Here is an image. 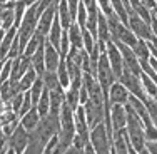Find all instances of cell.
I'll return each instance as SVG.
<instances>
[{
	"mask_svg": "<svg viewBox=\"0 0 157 154\" xmlns=\"http://www.w3.org/2000/svg\"><path fill=\"white\" fill-rule=\"evenodd\" d=\"M145 146H147V149L151 154H157V141H147Z\"/></svg>",
	"mask_w": 157,
	"mask_h": 154,
	"instance_id": "obj_40",
	"label": "cell"
},
{
	"mask_svg": "<svg viewBox=\"0 0 157 154\" xmlns=\"http://www.w3.org/2000/svg\"><path fill=\"white\" fill-rule=\"evenodd\" d=\"M82 40H84V49L89 52V54H90L92 49H94V47L97 45V39H95V37L92 35V34L89 32L85 27L82 29Z\"/></svg>",
	"mask_w": 157,
	"mask_h": 154,
	"instance_id": "obj_31",
	"label": "cell"
},
{
	"mask_svg": "<svg viewBox=\"0 0 157 154\" xmlns=\"http://www.w3.org/2000/svg\"><path fill=\"white\" fill-rule=\"evenodd\" d=\"M130 141L125 129H119L112 132V151L115 154H129Z\"/></svg>",
	"mask_w": 157,
	"mask_h": 154,
	"instance_id": "obj_13",
	"label": "cell"
},
{
	"mask_svg": "<svg viewBox=\"0 0 157 154\" xmlns=\"http://www.w3.org/2000/svg\"><path fill=\"white\" fill-rule=\"evenodd\" d=\"M140 82H142V87H144L147 97H154V99H155V97H157V84H155V82L152 81L147 74H144V72L140 74Z\"/></svg>",
	"mask_w": 157,
	"mask_h": 154,
	"instance_id": "obj_28",
	"label": "cell"
},
{
	"mask_svg": "<svg viewBox=\"0 0 157 154\" xmlns=\"http://www.w3.org/2000/svg\"><path fill=\"white\" fill-rule=\"evenodd\" d=\"M59 131H60V117H59V114L48 112L47 116H44V117L40 119L37 129L32 131V134L39 137L44 144H47L54 136H57Z\"/></svg>",
	"mask_w": 157,
	"mask_h": 154,
	"instance_id": "obj_3",
	"label": "cell"
},
{
	"mask_svg": "<svg viewBox=\"0 0 157 154\" xmlns=\"http://www.w3.org/2000/svg\"><path fill=\"white\" fill-rule=\"evenodd\" d=\"M78 154H85V152H84V149H82V151H78Z\"/></svg>",
	"mask_w": 157,
	"mask_h": 154,
	"instance_id": "obj_52",
	"label": "cell"
},
{
	"mask_svg": "<svg viewBox=\"0 0 157 154\" xmlns=\"http://www.w3.org/2000/svg\"><path fill=\"white\" fill-rule=\"evenodd\" d=\"M45 40H47V37H44L42 34H39L35 30V34L30 37V40L27 42V45H25L24 49V54L22 55H27V57H32L33 54H35L37 50H39V47H42L44 44H45Z\"/></svg>",
	"mask_w": 157,
	"mask_h": 154,
	"instance_id": "obj_19",
	"label": "cell"
},
{
	"mask_svg": "<svg viewBox=\"0 0 157 154\" xmlns=\"http://www.w3.org/2000/svg\"><path fill=\"white\" fill-rule=\"evenodd\" d=\"M62 34H63V29H62V25H60V20H59V17L55 15L54 24H52V27H50V32H48V35H47V40H48V42H50L55 49H60Z\"/></svg>",
	"mask_w": 157,
	"mask_h": 154,
	"instance_id": "obj_21",
	"label": "cell"
},
{
	"mask_svg": "<svg viewBox=\"0 0 157 154\" xmlns=\"http://www.w3.org/2000/svg\"><path fill=\"white\" fill-rule=\"evenodd\" d=\"M129 3L132 7H136V5H139V3H140V0H129Z\"/></svg>",
	"mask_w": 157,
	"mask_h": 154,
	"instance_id": "obj_48",
	"label": "cell"
},
{
	"mask_svg": "<svg viewBox=\"0 0 157 154\" xmlns=\"http://www.w3.org/2000/svg\"><path fill=\"white\" fill-rule=\"evenodd\" d=\"M40 119H42V117H40V114H39V109L33 106L30 111H27L24 116H20V124L29 131V132H32V131L37 129Z\"/></svg>",
	"mask_w": 157,
	"mask_h": 154,
	"instance_id": "obj_17",
	"label": "cell"
},
{
	"mask_svg": "<svg viewBox=\"0 0 157 154\" xmlns=\"http://www.w3.org/2000/svg\"><path fill=\"white\" fill-rule=\"evenodd\" d=\"M57 3L59 2H54L50 7H47V9L40 14L39 24H37V32L42 34L44 37L48 35L50 27H52V24H54V18H55V15H57Z\"/></svg>",
	"mask_w": 157,
	"mask_h": 154,
	"instance_id": "obj_10",
	"label": "cell"
},
{
	"mask_svg": "<svg viewBox=\"0 0 157 154\" xmlns=\"http://www.w3.org/2000/svg\"><path fill=\"white\" fill-rule=\"evenodd\" d=\"M151 27H152V34H154V37L157 39V17L152 15V22H151Z\"/></svg>",
	"mask_w": 157,
	"mask_h": 154,
	"instance_id": "obj_41",
	"label": "cell"
},
{
	"mask_svg": "<svg viewBox=\"0 0 157 154\" xmlns=\"http://www.w3.org/2000/svg\"><path fill=\"white\" fill-rule=\"evenodd\" d=\"M129 154H139V152H137L136 149H134L132 146H130V148H129Z\"/></svg>",
	"mask_w": 157,
	"mask_h": 154,
	"instance_id": "obj_49",
	"label": "cell"
},
{
	"mask_svg": "<svg viewBox=\"0 0 157 154\" xmlns=\"http://www.w3.org/2000/svg\"><path fill=\"white\" fill-rule=\"evenodd\" d=\"M63 154H78V149H77V148H74V146H70V148L67 149V151L63 152Z\"/></svg>",
	"mask_w": 157,
	"mask_h": 154,
	"instance_id": "obj_43",
	"label": "cell"
},
{
	"mask_svg": "<svg viewBox=\"0 0 157 154\" xmlns=\"http://www.w3.org/2000/svg\"><path fill=\"white\" fill-rule=\"evenodd\" d=\"M42 81H44V85H45V89L48 91H55V89H60V81H59V76L57 72H54V70H45V72L42 74ZM63 89V87H62Z\"/></svg>",
	"mask_w": 157,
	"mask_h": 154,
	"instance_id": "obj_24",
	"label": "cell"
},
{
	"mask_svg": "<svg viewBox=\"0 0 157 154\" xmlns=\"http://www.w3.org/2000/svg\"><path fill=\"white\" fill-rule=\"evenodd\" d=\"M84 111H85V117H87L89 127H95L97 124L105 121V114H107V109L105 104H97L94 101L89 99L87 102L84 104Z\"/></svg>",
	"mask_w": 157,
	"mask_h": 154,
	"instance_id": "obj_8",
	"label": "cell"
},
{
	"mask_svg": "<svg viewBox=\"0 0 157 154\" xmlns=\"http://www.w3.org/2000/svg\"><path fill=\"white\" fill-rule=\"evenodd\" d=\"M125 109H127V126H125L127 136H129L130 146L139 152L140 149L145 146V142H147L145 141L144 122H142V119L136 114V111H134L129 104H125Z\"/></svg>",
	"mask_w": 157,
	"mask_h": 154,
	"instance_id": "obj_1",
	"label": "cell"
},
{
	"mask_svg": "<svg viewBox=\"0 0 157 154\" xmlns=\"http://www.w3.org/2000/svg\"><path fill=\"white\" fill-rule=\"evenodd\" d=\"M107 24H109V30H110V40L112 42H122L129 47H134L136 42L139 39L136 37V34L127 27V24L121 20L115 14L107 17Z\"/></svg>",
	"mask_w": 157,
	"mask_h": 154,
	"instance_id": "obj_2",
	"label": "cell"
},
{
	"mask_svg": "<svg viewBox=\"0 0 157 154\" xmlns=\"http://www.w3.org/2000/svg\"><path fill=\"white\" fill-rule=\"evenodd\" d=\"M57 76H59V81H60V85L63 89H67L70 85V74H69V70H67V64H65V59H62L60 64H59V67H57Z\"/></svg>",
	"mask_w": 157,
	"mask_h": 154,
	"instance_id": "obj_29",
	"label": "cell"
},
{
	"mask_svg": "<svg viewBox=\"0 0 157 154\" xmlns=\"http://www.w3.org/2000/svg\"><path fill=\"white\" fill-rule=\"evenodd\" d=\"M119 82H122V84L127 87V91H129L132 96L139 97L140 101H147V94H145L144 87H142V82H140V76H136L134 72H130L127 67H124V72H122V76L119 77Z\"/></svg>",
	"mask_w": 157,
	"mask_h": 154,
	"instance_id": "obj_7",
	"label": "cell"
},
{
	"mask_svg": "<svg viewBox=\"0 0 157 154\" xmlns=\"http://www.w3.org/2000/svg\"><path fill=\"white\" fill-rule=\"evenodd\" d=\"M129 97H130V92L127 91V87L122 82H114L112 87L109 89V101L110 104H122L125 106L129 102Z\"/></svg>",
	"mask_w": 157,
	"mask_h": 154,
	"instance_id": "obj_14",
	"label": "cell"
},
{
	"mask_svg": "<svg viewBox=\"0 0 157 154\" xmlns=\"http://www.w3.org/2000/svg\"><path fill=\"white\" fill-rule=\"evenodd\" d=\"M84 152H85V154H97V152H95V149H94V146H92L90 142H89V144H85Z\"/></svg>",
	"mask_w": 157,
	"mask_h": 154,
	"instance_id": "obj_42",
	"label": "cell"
},
{
	"mask_svg": "<svg viewBox=\"0 0 157 154\" xmlns=\"http://www.w3.org/2000/svg\"><path fill=\"white\" fill-rule=\"evenodd\" d=\"M33 107V101H32V96L30 92H24V102H22V107H20V112H18V116H24L27 111H30Z\"/></svg>",
	"mask_w": 157,
	"mask_h": 154,
	"instance_id": "obj_35",
	"label": "cell"
},
{
	"mask_svg": "<svg viewBox=\"0 0 157 154\" xmlns=\"http://www.w3.org/2000/svg\"><path fill=\"white\" fill-rule=\"evenodd\" d=\"M147 44H149V50H151V57L157 59V39L152 37L151 40H147Z\"/></svg>",
	"mask_w": 157,
	"mask_h": 154,
	"instance_id": "obj_38",
	"label": "cell"
},
{
	"mask_svg": "<svg viewBox=\"0 0 157 154\" xmlns=\"http://www.w3.org/2000/svg\"><path fill=\"white\" fill-rule=\"evenodd\" d=\"M69 34V40H70V47H75V49H84V40H82V27L74 22L70 25V29L67 30Z\"/></svg>",
	"mask_w": 157,
	"mask_h": 154,
	"instance_id": "obj_23",
	"label": "cell"
},
{
	"mask_svg": "<svg viewBox=\"0 0 157 154\" xmlns=\"http://www.w3.org/2000/svg\"><path fill=\"white\" fill-rule=\"evenodd\" d=\"M9 136H7L5 132L2 131V127H0V154H5L9 151Z\"/></svg>",
	"mask_w": 157,
	"mask_h": 154,
	"instance_id": "obj_36",
	"label": "cell"
},
{
	"mask_svg": "<svg viewBox=\"0 0 157 154\" xmlns=\"http://www.w3.org/2000/svg\"><path fill=\"white\" fill-rule=\"evenodd\" d=\"M30 64H32V69H35V72L39 74V77L45 72V44L42 47H39V50L30 57Z\"/></svg>",
	"mask_w": 157,
	"mask_h": 154,
	"instance_id": "obj_20",
	"label": "cell"
},
{
	"mask_svg": "<svg viewBox=\"0 0 157 154\" xmlns=\"http://www.w3.org/2000/svg\"><path fill=\"white\" fill-rule=\"evenodd\" d=\"M127 27H129L130 30L136 34L137 39L151 40L152 37H154L151 24H147V22H145L144 18H140V17H139V14H137L134 9L129 12V22H127Z\"/></svg>",
	"mask_w": 157,
	"mask_h": 154,
	"instance_id": "obj_6",
	"label": "cell"
},
{
	"mask_svg": "<svg viewBox=\"0 0 157 154\" xmlns=\"http://www.w3.org/2000/svg\"><path fill=\"white\" fill-rule=\"evenodd\" d=\"M139 154H151V152H149V149H147V146H144V148H142V149H140V151H139Z\"/></svg>",
	"mask_w": 157,
	"mask_h": 154,
	"instance_id": "obj_47",
	"label": "cell"
},
{
	"mask_svg": "<svg viewBox=\"0 0 157 154\" xmlns=\"http://www.w3.org/2000/svg\"><path fill=\"white\" fill-rule=\"evenodd\" d=\"M37 2H39V0H24V3H25V5H27V7L33 5V3H37Z\"/></svg>",
	"mask_w": 157,
	"mask_h": 154,
	"instance_id": "obj_46",
	"label": "cell"
},
{
	"mask_svg": "<svg viewBox=\"0 0 157 154\" xmlns=\"http://www.w3.org/2000/svg\"><path fill=\"white\" fill-rule=\"evenodd\" d=\"M132 9L136 10V12L139 14V17L144 18L147 24H151V22H152V10H151V9H147V7L142 5V3H139V5H136V7H132Z\"/></svg>",
	"mask_w": 157,
	"mask_h": 154,
	"instance_id": "obj_33",
	"label": "cell"
},
{
	"mask_svg": "<svg viewBox=\"0 0 157 154\" xmlns=\"http://www.w3.org/2000/svg\"><path fill=\"white\" fill-rule=\"evenodd\" d=\"M67 5H69V10H70V15H72V20L75 22V18H77V10H78V5H80V0H67Z\"/></svg>",
	"mask_w": 157,
	"mask_h": 154,
	"instance_id": "obj_37",
	"label": "cell"
},
{
	"mask_svg": "<svg viewBox=\"0 0 157 154\" xmlns=\"http://www.w3.org/2000/svg\"><path fill=\"white\" fill-rule=\"evenodd\" d=\"M12 62L13 59H5L2 65V72H0V84L10 81V74H12Z\"/></svg>",
	"mask_w": 157,
	"mask_h": 154,
	"instance_id": "obj_32",
	"label": "cell"
},
{
	"mask_svg": "<svg viewBox=\"0 0 157 154\" xmlns=\"http://www.w3.org/2000/svg\"><path fill=\"white\" fill-rule=\"evenodd\" d=\"M152 15L157 17V0H155V9H152Z\"/></svg>",
	"mask_w": 157,
	"mask_h": 154,
	"instance_id": "obj_50",
	"label": "cell"
},
{
	"mask_svg": "<svg viewBox=\"0 0 157 154\" xmlns=\"http://www.w3.org/2000/svg\"><path fill=\"white\" fill-rule=\"evenodd\" d=\"M5 154H15V151H13V149H12V148H9V151H7Z\"/></svg>",
	"mask_w": 157,
	"mask_h": 154,
	"instance_id": "obj_51",
	"label": "cell"
},
{
	"mask_svg": "<svg viewBox=\"0 0 157 154\" xmlns=\"http://www.w3.org/2000/svg\"><path fill=\"white\" fill-rule=\"evenodd\" d=\"M60 61H62V55L59 52V49H55L48 40H45V69L55 72Z\"/></svg>",
	"mask_w": 157,
	"mask_h": 154,
	"instance_id": "obj_16",
	"label": "cell"
},
{
	"mask_svg": "<svg viewBox=\"0 0 157 154\" xmlns=\"http://www.w3.org/2000/svg\"><path fill=\"white\" fill-rule=\"evenodd\" d=\"M44 89H45V85H44L42 77H37V81L33 82V85L29 89V92H30V96H32V101H33V106H37V102H39L40 96H42V92H44Z\"/></svg>",
	"mask_w": 157,
	"mask_h": 154,
	"instance_id": "obj_30",
	"label": "cell"
},
{
	"mask_svg": "<svg viewBox=\"0 0 157 154\" xmlns=\"http://www.w3.org/2000/svg\"><path fill=\"white\" fill-rule=\"evenodd\" d=\"M35 107L39 109L40 117H44V116H47L50 112V92H48V89H44V92H42V96H40Z\"/></svg>",
	"mask_w": 157,
	"mask_h": 154,
	"instance_id": "obj_27",
	"label": "cell"
},
{
	"mask_svg": "<svg viewBox=\"0 0 157 154\" xmlns=\"http://www.w3.org/2000/svg\"><path fill=\"white\" fill-rule=\"evenodd\" d=\"M57 2H59V0H57Z\"/></svg>",
	"mask_w": 157,
	"mask_h": 154,
	"instance_id": "obj_54",
	"label": "cell"
},
{
	"mask_svg": "<svg viewBox=\"0 0 157 154\" xmlns=\"http://www.w3.org/2000/svg\"><path fill=\"white\" fill-rule=\"evenodd\" d=\"M78 99H80V106H84V104L89 101V92H87V89H85L84 84H82L80 92H78Z\"/></svg>",
	"mask_w": 157,
	"mask_h": 154,
	"instance_id": "obj_39",
	"label": "cell"
},
{
	"mask_svg": "<svg viewBox=\"0 0 157 154\" xmlns=\"http://www.w3.org/2000/svg\"><path fill=\"white\" fill-rule=\"evenodd\" d=\"M90 144L97 154H112V134L107 131L105 122H100L90 129Z\"/></svg>",
	"mask_w": 157,
	"mask_h": 154,
	"instance_id": "obj_4",
	"label": "cell"
},
{
	"mask_svg": "<svg viewBox=\"0 0 157 154\" xmlns=\"http://www.w3.org/2000/svg\"><path fill=\"white\" fill-rule=\"evenodd\" d=\"M95 77H97V81H99L100 87H102V91H104V99H109V89L112 87L114 82H117V77H115L114 70H112V67H110L107 52H104V54L100 55Z\"/></svg>",
	"mask_w": 157,
	"mask_h": 154,
	"instance_id": "obj_5",
	"label": "cell"
},
{
	"mask_svg": "<svg viewBox=\"0 0 157 154\" xmlns=\"http://www.w3.org/2000/svg\"><path fill=\"white\" fill-rule=\"evenodd\" d=\"M87 7L84 5V3L80 2V5H78V10H77V18H75V22L78 25H80L82 29L85 27V25H87Z\"/></svg>",
	"mask_w": 157,
	"mask_h": 154,
	"instance_id": "obj_34",
	"label": "cell"
},
{
	"mask_svg": "<svg viewBox=\"0 0 157 154\" xmlns=\"http://www.w3.org/2000/svg\"><path fill=\"white\" fill-rule=\"evenodd\" d=\"M32 67L30 57L27 55H20V57L13 59L12 62V74H10V81H20L22 76Z\"/></svg>",
	"mask_w": 157,
	"mask_h": 154,
	"instance_id": "obj_15",
	"label": "cell"
},
{
	"mask_svg": "<svg viewBox=\"0 0 157 154\" xmlns=\"http://www.w3.org/2000/svg\"><path fill=\"white\" fill-rule=\"evenodd\" d=\"M107 57H109L110 67H112V70H114L115 77H117V81H119V77L122 76L125 65H124V57H122L121 50H119V47L115 45L112 40L107 44Z\"/></svg>",
	"mask_w": 157,
	"mask_h": 154,
	"instance_id": "obj_11",
	"label": "cell"
},
{
	"mask_svg": "<svg viewBox=\"0 0 157 154\" xmlns=\"http://www.w3.org/2000/svg\"><path fill=\"white\" fill-rule=\"evenodd\" d=\"M37 77H39V74L35 72V69H32V67H30V69H29L27 72H25L24 76H22L20 81H18L20 91H22V92H27L29 89H30L32 85H33V82L37 81Z\"/></svg>",
	"mask_w": 157,
	"mask_h": 154,
	"instance_id": "obj_26",
	"label": "cell"
},
{
	"mask_svg": "<svg viewBox=\"0 0 157 154\" xmlns=\"http://www.w3.org/2000/svg\"><path fill=\"white\" fill-rule=\"evenodd\" d=\"M155 99H157V97H155Z\"/></svg>",
	"mask_w": 157,
	"mask_h": 154,
	"instance_id": "obj_53",
	"label": "cell"
},
{
	"mask_svg": "<svg viewBox=\"0 0 157 154\" xmlns=\"http://www.w3.org/2000/svg\"><path fill=\"white\" fill-rule=\"evenodd\" d=\"M57 17H59V20H60V25H62L63 30H69L70 25L74 24V20H72V15H70L67 0H59V3H57Z\"/></svg>",
	"mask_w": 157,
	"mask_h": 154,
	"instance_id": "obj_18",
	"label": "cell"
},
{
	"mask_svg": "<svg viewBox=\"0 0 157 154\" xmlns=\"http://www.w3.org/2000/svg\"><path fill=\"white\" fill-rule=\"evenodd\" d=\"M2 111H5V101H3L2 94H0V112H2Z\"/></svg>",
	"mask_w": 157,
	"mask_h": 154,
	"instance_id": "obj_45",
	"label": "cell"
},
{
	"mask_svg": "<svg viewBox=\"0 0 157 154\" xmlns=\"http://www.w3.org/2000/svg\"><path fill=\"white\" fill-rule=\"evenodd\" d=\"M110 124L112 131L125 129L127 126V109L122 104H112L110 106Z\"/></svg>",
	"mask_w": 157,
	"mask_h": 154,
	"instance_id": "obj_12",
	"label": "cell"
},
{
	"mask_svg": "<svg viewBox=\"0 0 157 154\" xmlns=\"http://www.w3.org/2000/svg\"><path fill=\"white\" fill-rule=\"evenodd\" d=\"M17 34H18V29L12 27L10 30L5 32V35H3V40H2V44H0V55H2L3 61L9 57V50H10V47H12L13 40H15Z\"/></svg>",
	"mask_w": 157,
	"mask_h": 154,
	"instance_id": "obj_22",
	"label": "cell"
},
{
	"mask_svg": "<svg viewBox=\"0 0 157 154\" xmlns=\"http://www.w3.org/2000/svg\"><path fill=\"white\" fill-rule=\"evenodd\" d=\"M132 50H134V54H136V57L139 59V61H149V59H151V50H149L147 40L139 39L136 42V45L132 47Z\"/></svg>",
	"mask_w": 157,
	"mask_h": 154,
	"instance_id": "obj_25",
	"label": "cell"
},
{
	"mask_svg": "<svg viewBox=\"0 0 157 154\" xmlns=\"http://www.w3.org/2000/svg\"><path fill=\"white\" fill-rule=\"evenodd\" d=\"M80 2H82V3H84V5H85V7H90V5H92V3H95V2H97V0H80Z\"/></svg>",
	"mask_w": 157,
	"mask_h": 154,
	"instance_id": "obj_44",
	"label": "cell"
},
{
	"mask_svg": "<svg viewBox=\"0 0 157 154\" xmlns=\"http://www.w3.org/2000/svg\"><path fill=\"white\" fill-rule=\"evenodd\" d=\"M29 144H30V132L22 124H18L17 129L9 137V146L15 151V154H24Z\"/></svg>",
	"mask_w": 157,
	"mask_h": 154,
	"instance_id": "obj_9",
	"label": "cell"
}]
</instances>
